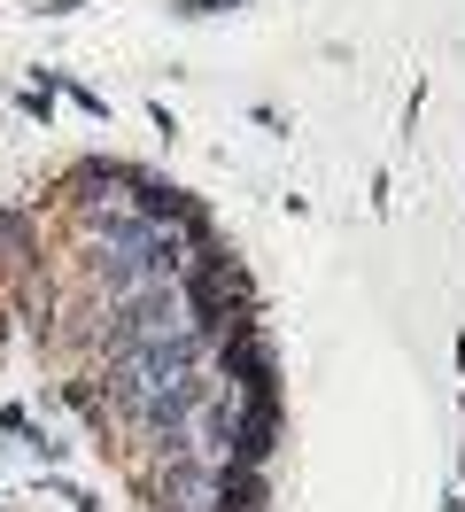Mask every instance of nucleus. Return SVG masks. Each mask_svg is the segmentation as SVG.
<instances>
[{"mask_svg":"<svg viewBox=\"0 0 465 512\" xmlns=\"http://www.w3.org/2000/svg\"><path fill=\"white\" fill-rule=\"evenodd\" d=\"M109 334H117V350H132V342H155V334H171V280H163V288L124 295L117 319H109Z\"/></svg>","mask_w":465,"mask_h":512,"instance_id":"obj_1","label":"nucleus"}]
</instances>
